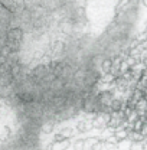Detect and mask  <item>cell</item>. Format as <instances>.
Listing matches in <instances>:
<instances>
[{
  "instance_id": "obj_1",
  "label": "cell",
  "mask_w": 147,
  "mask_h": 150,
  "mask_svg": "<svg viewBox=\"0 0 147 150\" xmlns=\"http://www.w3.org/2000/svg\"><path fill=\"white\" fill-rule=\"evenodd\" d=\"M146 67H147V59H146Z\"/></svg>"
}]
</instances>
